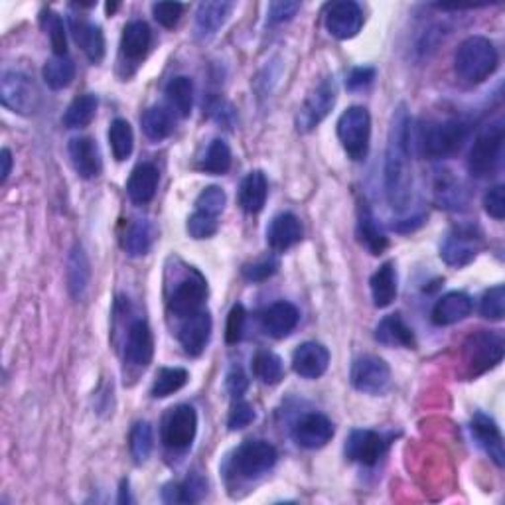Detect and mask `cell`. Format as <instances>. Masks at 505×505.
<instances>
[{
  "label": "cell",
  "mask_w": 505,
  "mask_h": 505,
  "mask_svg": "<svg viewBox=\"0 0 505 505\" xmlns=\"http://www.w3.org/2000/svg\"><path fill=\"white\" fill-rule=\"evenodd\" d=\"M385 196L391 210L405 212L413 200L411 166V117L405 105L391 118L387 154H385Z\"/></svg>",
  "instance_id": "obj_1"
},
{
  "label": "cell",
  "mask_w": 505,
  "mask_h": 505,
  "mask_svg": "<svg viewBox=\"0 0 505 505\" xmlns=\"http://www.w3.org/2000/svg\"><path fill=\"white\" fill-rule=\"evenodd\" d=\"M468 123L462 118H442V121H429L419 128L417 146L421 156L429 161H442L457 154L464 141L468 138Z\"/></svg>",
  "instance_id": "obj_2"
},
{
  "label": "cell",
  "mask_w": 505,
  "mask_h": 505,
  "mask_svg": "<svg viewBox=\"0 0 505 505\" xmlns=\"http://www.w3.org/2000/svg\"><path fill=\"white\" fill-rule=\"evenodd\" d=\"M500 65V54L488 38L472 36L460 44L454 56V69L466 83H482L496 72Z\"/></svg>",
  "instance_id": "obj_3"
},
{
  "label": "cell",
  "mask_w": 505,
  "mask_h": 505,
  "mask_svg": "<svg viewBox=\"0 0 505 505\" xmlns=\"http://www.w3.org/2000/svg\"><path fill=\"white\" fill-rule=\"evenodd\" d=\"M503 121L483 126L468 154V170L476 178H488L498 172L503 154Z\"/></svg>",
  "instance_id": "obj_4"
},
{
  "label": "cell",
  "mask_w": 505,
  "mask_h": 505,
  "mask_svg": "<svg viewBox=\"0 0 505 505\" xmlns=\"http://www.w3.org/2000/svg\"><path fill=\"white\" fill-rule=\"evenodd\" d=\"M338 138L345 154H348L352 161H365V156L370 152L371 138V117L368 109L360 105L345 109L338 118Z\"/></svg>",
  "instance_id": "obj_5"
},
{
  "label": "cell",
  "mask_w": 505,
  "mask_h": 505,
  "mask_svg": "<svg viewBox=\"0 0 505 505\" xmlns=\"http://www.w3.org/2000/svg\"><path fill=\"white\" fill-rule=\"evenodd\" d=\"M276 460H279V454H276L273 444L265 440H247L233 452L230 468L235 476L253 480L263 476L265 472H269Z\"/></svg>",
  "instance_id": "obj_6"
},
{
  "label": "cell",
  "mask_w": 505,
  "mask_h": 505,
  "mask_svg": "<svg viewBox=\"0 0 505 505\" xmlns=\"http://www.w3.org/2000/svg\"><path fill=\"white\" fill-rule=\"evenodd\" d=\"M501 358H503L501 334L480 330L476 334H472L466 344H464V360H466L470 378H478V375L496 368Z\"/></svg>",
  "instance_id": "obj_7"
},
{
  "label": "cell",
  "mask_w": 505,
  "mask_h": 505,
  "mask_svg": "<svg viewBox=\"0 0 505 505\" xmlns=\"http://www.w3.org/2000/svg\"><path fill=\"white\" fill-rule=\"evenodd\" d=\"M162 442L168 450L186 452L197 432V413L190 405H178L166 413L162 421Z\"/></svg>",
  "instance_id": "obj_8"
},
{
  "label": "cell",
  "mask_w": 505,
  "mask_h": 505,
  "mask_svg": "<svg viewBox=\"0 0 505 505\" xmlns=\"http://www.w3.org/2000/svg\"><path fill=\"white\" fill-rule=\"evenodd\" d=\"M335 97H338V87H335L334 77L322 79V82L316 85L314 91L306 97L299 115H296V126H299V131H314V128L330 115L335 105Z\"/></svg>",
  "instance_id": "obj_9"
},
{
  "label": "cell",
  "mask_w": 505,
  "mask_h": 505,
  "mask_svg": "<svg viewBox=\"0 0 505 505\" xmlns=\"http://www.w3.org/2000/svg\"><path fill=\"white\" fill-rule=\"evenodd\" d=\"M0 99L6 109L18 115H32L39 105V95L32 79L20 72H6L3 75Z\"/></svg>",
  "instance_id": "obj_10"
},
{
  "label": "cell",
  "mask_w": 505,
  "mask_h": 505,
  "mask_svg": "<svg viewBox=\"0 0 505 505\" xmlns=\"http://www.w3.org/2000/svg\"><path fill=\"white\" fill-rule=\"evenodd\" d=\"M483 245L482 233L478 227L472 225H460L447 235V239L442 241L440 257L444 263L450 266H464L476 259Z\"/></svg>",
  "instance_id": "obj_11"
},
{
  "label": "cell",
  "mask_w": 505,
  "mask_h": 505,
  "mask_svg": "<svg viewBox=\"0 0 505 505\" xmlns=\"http://www.w3.org/2000/svg\"><path fill=\"white\" fill-rule=\"evenodd\" d=\"M350 379L353 387L361 393L381 395L387 391L391 383V370L387 361L378 355H360L352 363Z\"/></svg>",
  "instance_id": "obj_12"
},
{
  "label": "cell",
  "mask_w": 505,
  "mask_h": 505,
  "mask_svg": "<svg viewBox=\"0 0 505 505\" xmlns=\"http://www.w3.org/2000/svg\"><path fill=\"white\" fill-rule=\"evenodd\" d=\"M207 299V283L196 269H190L184 279L178 283L170 299V312L178 318H190V316L204 310Z\"/></svg>",
  "instance_id": "obj_13"
},
{
  "label": "cell",
  "mask_w": 505,
  "mask_h": 505,
  "mask_svg": "<svg viewBox=\"0 0 505 505\" xmlns=\"http://www.w3.org/2000/svg\"><path fill=\"white\" fill-rule=\"evenodd\" d=\"M326 30L338 39H352L360 34L363 26V10L358 3L352 0H342V3H332L326 8L324 14Z\"/></svg>",
  "instance_id": "obj_14"
},
{
  "label": "cell",
  "mask_w": 505,
  "mask_h": 505,
  "mask_svg": "<svg viewBox=\"0 0 505 505\" xmlns=\"http://www.w3.org/2000/svg\"><path fill=\"white\" fill-rule=\"evenodd\" d=\"M387 439L375 431H352L345 440V458L361 466H375L387 452Z\"/></svg>",
  "instance_id": "obj_15"
},
{
  "label": "cell",
  "mask_w": 505,
  "mask_h": 505,
  "mask_svg": "<svg viewBox=\"0 0 505 505\" xmlns=\"http://www.w3.org/2000/svg\"><path fill=\"white\" fill-rule=\"evenodd\" d=\"M334 437V424L322 413H309L294 424L292 439L306 450H318Z\"/></svg>",
  "instance_id": "obj_16"
},
{
  "label": "cell",
  "mask_w": 505,
  "mask_h": 505,
  "mask_svg": "<svg viewBox=\"0 0 505 505\" xmlns=\"http://www.w3.org/2000/svg\"><path fill=\"white\" fill-rule=\"evenodd\" d=\"M154 355V338L152 330L146 320H135L128 326L126 344H125V361L133 368H146Z\"/></svg>",
  "instance_id": "obj_17"
},
{
  "label": "cell",
  "mask_w": 505,
  "mask_h": 505,
  "mask_svg": "<svg viewBox=\"0 0 505 505\" xmlns=\"http://www.w3.org/2000/svg\"><path fill=\"white\" fill-rule=\"evenodd\" d=\"M330 365V352L318 342H306L292 353V370L306 379H318Z\"/></svg>",
  "instance_id": "obj_18"
},
{
  "label": "cell",
  "mask_w": 505,
  "mask_h": 505,
  "mask_svg": "<svg viewBox=\"0 0 505 505\" xmlns=\"http://www.w3.org/2000/svg\"><path fill=\"white\" fill-rule=\"evenodd\" d=\"M69 156H72V164L75 172L83 178V180H93L103 170V161L99 146L89 136H77L69 143Z\"/></svg>",
  "instance_id": "obj_19"
},
{
  "label": "cell",
  "mask_w": 505,
  "mask_h": 505,
  "mask_svg": "<svg viewBox=\"0 0 505 505\" xmlns=\"http://www.w3.org/2000/svg\"><path fill=\"white\" fill-rule=\"evenodd\" d=\"M210 335H212V316L205 309L190 316V318H184V324L180 328V344L187 355H192V358L202 355L207 342H210Z\"/></svg>",
  "instance_id": "obj_20"
},
{
  "label": "cell",
  "mask_w": 505,
  "mask_h": 505,
  "mask_svg": "<svg viewBox=\"0 0 505 505\" xmlns=\"http://www.w3.org/2000/svg\"><path fill=\"white\" fill-rule=\"evenodd\" d=\"M300 320V312L296 309L294 304L286 302V300H279L271 304L269 309H266L261 314V326L263 330L271 335V338H286L296 326H299Z\"/></svg>",
  "instance_id": "obj_21"
},
{
  "label": "cell",
  "mask_w": 505,
  "mask_h": 505,
  "mask_svg": "<svg viewBox=\"0 0 505 505\" xmlns=\"http://www.w3.org/2000/svg\"><path fill=\"white\" fill-rule=\"evenodd\" d=\"M470 431L474 434V439L478 440L480 447L486 450L488 457L501 468L505 460V450H503V437L498 422L488 417V414L476 413L472 419Z\"/></svg>",
  "instance_id": "obj_22"
},
{
  "label": "cell",
  "mask_w": 505,
  "mask_h": 505,
  "mask_svg": "<svg viewBox=\"0 0 505 505\" xmlns=\"http://www.w3.org/2000/svg\"><path fill=\"white\" fill-rule=\"evenodd\" d=\"M69 24H72V34L75 44L83 49V54L91 64H101V59L105 57V36L103 30L97 24L87 22L85 18L72 16L69 18Z\"/></svg>",
  "instance_id": "obj_23"
},
{
  "label": "cell",
  "mask_w": 505,
  "mask_h": 505,
  "mask_svg": "<svg viewBox=\"0 0 505 505\" xmlns=\"http://www.w3.org/2000/svg\"><path fill=\"white\" fill-rule=\"evenodd\" d=\"M302 223L294 213H281L271 222L266 230V241H269L273 251H289L291 247L302 241Z\"/></svg>",
  "instance_id": "obj_24"
},
{
  "label": "cell",
  "mask_w": 505,
  "mask_h": 505,
  "mask_svg": "<svg viewBox=\"0 0 505 505\" xmlns=\"http://www.w3.org/2000/svg\"><path fill=\"white\" fill-rule=\"evenodd\" d=\"M158 182H161V172H158V168L154 164L151 162L138 164L133 170L131 178H128L126 184L128 197L138 205L148 204L158 190Z\"/></svg>",
  "instance_id": "obj_25"
},
{
  "label": "cell",
  "mask_w": 505,
  "mask_h": 505,
  "mask_svg": "<svg viewBox=\"0 0 505 505\" xmlns=\"http://www.w3.org/2000/svg\"><path fill=\"white\" fill-rule=\"evenodd\" d=\"M375 340L379 344L387 345V348H409L413 350L417 345L414 340V334L409 328L405 320L401 318V314H389L378 324L375 328Z\"/></svg>",
  "instance_id": "obj_26"
},
{
  "label": "cell",
  "mask_w": 505,
  "mask_h": 505,
  "mask_svg": "<svg viewBox=\"0 0 505 505\" xmlns=\"http://www.w3.org/2000/svg\"><path fill=\"white\" fill-rule=\"evenodd\" d=\"M472 312V299L464 292H448L437 300L432 309V322L437 326H452L468 318Z\"/></svg>",
  "instance_id": "obj_27"
},
{
  "label": "cell",
  "mask_w": 505,
  "mask_h": 505,
  "mask_svg": "<svg viewBox=\"0 0 505 505\" xmlns=\"http://www.w3.org/2000/svg\"><path fill=\"white\" fill-rule=\"evenodd\" d=\"M152 44V32L143 20H133L123 30L121 36V54L128 62H141L148 54Z\"/></svg>",
  "instance_id": "obj_28"
},
{
  "label": "cell",
  "mask_w": 505,
  "mask_h": 505,
  "mask_svg": "<svg viewBox=\"0 0 505 505\" xmlns=\"http://www.w3.org/2000/svg\"><path fill=\"white\" fill-rule=\"evenodd\" d=\"M233 10V3H227V0H215V3H202L197 6L196 13V30L197 36L207 39L217 34L227 18H230Z\"/></svg>",
  "instance_id": "obj_29"
},
{
  "label": "cell",
  "mask_w": 505,
  "mask_h": 505,
  "mask_svg": "<svg viewBox=\"0 0 505 505\" xmlns=\"http://www.w3.org/2000/svg\"><path fill=\"white\" fill-rule=\"evenodd\" d=\"M266 196H269V182H266L265 172L253 170L243 178L239 187V204L243 212L251 215L259 213L266 204Z\"/></svg>",
  "instance_id": "obj_30"
},
{
  "label": "cell",
  "mask_w": 505,
  "mask_h": 505,
  "mask_svg": "<svg viewBox=\"0 0 505 505\" xmlns=\"http://www.w3.org/2000/svg\"><path fill=\"white\" fill-rule=\"evenodd\" d=\"M370 289L373 304L378 309H387L389 304H393V300L397 299V269H395V263H383L373 273Z\"/></svg>",
  "instance_id": "obj_31"
},
{
  "label": "cell",
  "mask_w": 505,
  "mask_h": 505,
  "mask_svg": "<svg viewBox=\"0 0 505 505\" xmlns=\"http://www.w3.org/2000/svg\"><path fill=\"white\" fill-rule=\"evenodd\" d=\"M89 276H91V269H89L87 255L82 245H75L67 257V289L74 299H82L87 291Z\"/></svg>",
  "instance_id": "obj_32"
},
{
  "label": "cell",
  "mask_w": 505,
  "mask_h": 505,
  "mask_svg": "<svg viewBox=\"0 0 505 505\" xmlns=\"http://www.w3.org/2000/svg\"><path fill=\"white\" fill-rule=\"evenodd\" d=\"M358 239L371 255H381L389 247L387 235L383 233V230L378 225V222H375V217L368 207H361L360 210Z\"/></svg>",
  "instance_id": "obj_33"
},
{
  "label": "cell",
  "mask_w": 505,
  "mask_h": 505,
  "mask_svg": "<svg viewBox=\"0 0 505 505\" xmlns=\"http://www.w3.org/2000/svg\"><path fill=\"white\" fill-rule=\"evenodd\" d=\"M154 237H156V230L151 222L135 220L131 225L126 227L125 237H123V247L131 257H143L151 251Z\"/></svg>",
  "instance_id": "obj_34"
},
{
  "label": "cell",
  "mask_w": 505,
  "mask_h": 505,
  "mask_svg": "<svg viewBox=\"0 0 505 505\" xmlns=\"http://www.w3.org/2000/svg\"><path fill=\"white\" fill-rule=\"evenodd\" d=\"M166 99H168V105H170V109L178 117H182V118L190 117L192 105H194L192 79L186 75L172 77L166 85Z\"/></svg>",
  "instance_id": "obj_35"
},
{
  "label": "cell",
  "mask_w": 505,
  "mask_h": 505,
  "mask_svg": "<svg viewBox=\"0 0 505 505\" xmlns=\"http://www.w3.org/2000/svg\"><path fill=\"white\" fill-rule=\"evenodd\" d=\"M207 492V482L194 474L182 483H170L162 492V500L166 503H197L202 501Z\"/></svg>",
  "instance_id": "obj_36"
},
{
  "label": "cell",
  "mask_w": 505,
  "mask_h": 505,
  "mask_svg": "<svg viewBox=\"0 0 505 505\" xmlns=\"http://www.w3.org/2000/svg\"><path fill=\"white\" fill-rule=\"evenodd\" d=\"M141 123H143L144 135L154 143L164 141V138L170 136L174 131V115H172V111H168L166 107L156 105V107L146 109Z\"/></svg>",
  "instance_id": "obj_37"
},
{
  "label": "cell",
  "mask_w": 505,
  "mask_h": 505,
  "mask_svg": "<svg viewBox=\"0 0 505 505\" xmlns=\"http://www.w3.org/2000/svg\"><path fill=\"white\" fill-rule=\"evenodd\" d=\"M44 82L49 89L59 91V89H65L72 85L75 79V64L74 59H69L67 56H54L52 59H48L44 69H42Z\"/></svg>",
  "instance_id": "obj_38"
},
{
  "label": "cell",
  "mask_w": 505,
  "mask_h": 505,
  "mask_svg": "<svg viewBox=\"0 0 505 505\" xmlns=\"http://www.w3.org/2000/svg\"><path fill=\"white\" fill-rule=\"evenodd\" d=\"M109 146H111V152L117 162H123L133 154L135 148L133 126L128 125V121H125V118H115L111 126H109Z\"/></svg>",
  "instance_id": "obj_39"
},
{
  "label": "cell",
  "mask_w": 505,
  "mask_h": 505,
  "mask_svg": "<svg viewBox=\"0 0 505 505\" xmlns=\"http://www.w3.org/2000/svg\"><path fill=\"white\" fill-rule=\"evenodd\" d=\"M251 368H253L255 378L263 381L265 385H276V383H281V379L284 378L283 360L269 350L257 352Z\"/></svg>",
  "instance_id": "obj_40"
},
{
  "label": "cell",
  "mask_w": 505,
  "mask_h": 505,
  "mask_svg": "<svg viewBox=\"0 0 505 505\" xmlns=\"http://www.w3.org/2000/svg\"><path fill=\"white\" fill-rule=\"evenodd\" d=\"M97 107H99V101L95 95L87 93V95L77 97V99H74V103L67 107L62 121L67 128H83L95 118Z\"/></svg>",
  "instance_id": "obj_41"
},
{
  "label": "cell",
  "mask_w": 505,
  "mask_h": 505,
  "mask_svg": "<svg viewBox=\"0 0 505 505\" xmlns=\"http://www.w3.org/2000/svg\"><path fill=\"white\" fill-rule=\"evenodd\" d=\"M190 379V375L184 368H162L156 373L151 395L154 399L170 397L176 391H180Z\"/></svg>",
  "instance_id": "obj_42"
},
{
  "label": "cell",
  "mask_w": 505,
  "mask_h": 505,
  "mask_svg": "<svg viewBox=\"0 0 505 505\" xmlns=\"http://www.w3.org/2000/svg\"><path fill=\"white\" fill-rule=\"evenodd\" d=\"M200 168L205 174H225L231 168V148L227 146V143L222 141V138H215V141H212V144L207 146Z\"/></svg>",
  "instance_id": "obj_43"
},
{
  "label": "cell",
  "mask_w": 505,
  "mask_h": 505,
  "mask_svg": "<svg viewBox=\"0 0 505 505\" xmlns=\"http://www.w3.org/2000/svg\"><path fill=\"white\" fill-rule=\"evenodd\" d=\"M39 24H42L44 32L49 38L54 56H67V36H65V26L62 16L49 8L42 10V14H39Z\"/></svg>",
  "instance_id": "obj_44"
},
{
  "label": "cell",
  "mask_w": 505,
  "mask_h": 505,
  "mask_svg": "<svg viewBox=\"0 0 505 505\" xmlns=\"http://www.w3.org/2000/svg\"><path fill=\"white\" fill-rule=\"evenodd\" d=\"M152 427L148 424L146 421L143 422H136L133 431H131V437H128V448H131V457L135 458L136 464H143L148 460L152 452Z\"/></svg>",
  "instance_id": "obj_45"
},
{
  "label": "cell",
  "mask_w": 505,
  "mask_h": 505,
  "mask_svg": "<svg viewBox=\"0 0 505 505\" xmlns=\"http://www.w3.org/2000/svg\"><path fill=\"white\" fill-rule=\"evenodd\" d=\"M225 202H227V196L220 186H207L205 190H202V194L197 196L196 210L217 217L225 210Z\"/></svg>",
  "instance_id": "obj_46"
},
{
  "label": "cell",
  "mask_w": 505,
  "mask_h": 505,
  "mask_svg": "<svg viewBox=\"0 0 505 505\" xmlns=\"http://www.w3.org/2000/svg\"><path fill=\"white\" fill-rule=\"evenodd\" d=\"M480 314L488 320H501L505 314V289L503 284L493 286L486 294L482 296Z\"/></svg>",
  "instance_id": "obj_47"
},
{
  "label": "cell",
  "mask_w": 505,
  "mask_h": 505,
  "mask_svg": "<svg viewBox=\"0 0 505 505\" xmlns=\"http://www.w3.org/2000/svg\"><path fill=\"white\" fill-rule=\"evenodd\" d=\"M187 233H190L192 239H210L217 233V217L210 215V213H204V212H197L192 213L187 217Z\"/></svg>",
  "instance_id": "obj_48"
},
{
  "label": "cell",
  "mask_w": 505,
  "mask_h": 505,
  "mask_svg": "<svg viewBox=\"0 0 505 505\" xmlns=\"http://www.w3.org/2000/svg\"><path fill=\"white\" fill-rule=\"evenodd\" d=\"M276 271H279V261H276L274 257H265V259L245 265L243 276L251 283H263L266 279H271Z\"/></svg>",
  "instance_id": "obj_49"
},
{
  "label": "cell",
  "mask_w": 505,
  "mask_h": 505,
  "mask_svg": "<svg viewBox=\"0 0 505 505\" xmlns=\"http://www.w3.org/2000/svg\"><path fill=\"white\" fill-rule=\"evenodd\" d=\"M300 10V3L296 0H276V3L269 4V14H266V24L269 26H279L289 22Z\"/></svg>",
  "instance_id": "obj_50"
},
{
  "label": "cell",
  "mask_w": 505,
  "mask_h": 505,
  "mask_svg": "<svg viewBox=\"0 0 505 505\" xmlns=\"http://www.w3.org/2000/svg\"><path fill=\"white\" fill-rule=\"evenodd\" d=\"M253 421H255V409L251 405L243 399H235V403L231 405L230 417H227V427H230V431H241L245 427H249Z\"/></svg>",
  "instance_id": "obj_51"
},
{
  "label": "cell",
  "mask_w": 505,
  "mask_h": 505,
  "mask_svg": "<svg viewBox=\"0 0 505 505\" xmlns=\"http://www.w3.org/2000/svg\"><path fill=\"white\" fill-rule=\"evenodd\" d=\"M245 322H247V312L243 309V304H235L230 316H227V326H225L227 344H237L243 338Z\"/></svg>",
  "instance_id": "obj_52"
},
{
  "label": "cell",
  "mask_w": 505,
  "mask_h": 505,
  "mask_svg": "<svg viewBox=\"0 0 505 505\" xmlns=\"http://www.w3.org/2000/svg\"><path fill=\"white\" fill-rule=\"evenodd\" d=\"M184 13V4L180 3H156L152 4V14L154 20L164 28H174L180 22Z\"/></svg>",
  "instance_id": "obj_53"
},
{
  "label": "cell",
  "mask_w": 505,
  "mask_h": 505,
  "mask_svg": "<svg viewBox=\"0 0 505 505\" xmlns=\"http://www.w3.org/2000/svg\"><path fill=\"white\" fill-rule=\"evenodd\" d=\"M462 187L457 180H452V178H440L439 184H437V196H439V202L444 204V207H458L464 197H462Z\"/></svg>",
  "instance_id": "obj_54"
},
{
  "label": "cell",
  "mask_w": 505,
  "mask_h": 505,
  "mask_svg": "<svg viewBox=\"0 0 505 505\" xmlns=\"http://www.w3.org/2000/svg\"><path fill=\"white\" fill-rule=\"evenodd\" d=\"M503 194H505L503 186H493L486 192V196H483V210H486V213L498 222H501L505 217V196Z\"/></svg>",
  "instance_id": "obj_55"
},
{
  "label": "cell",
  "mask_w": 505,
  "mask_h": 505,
  "mask_svg": "<svg viewBox=\"0 0 505 505\" xmlns=\"http://www.w3.org/2000/svg\"><path fill=\"white\" fill-rule=\"evenodd\" d=\"M225 387L230 391V395L233 399H241L247 387H249V379H247V375L243 373L241 368H231V371L227 373V379H225Z\"/></svg>",
  "instance_id": "obj_56"
},
{
  "label": "cell",
  "mask_w": 505,
  "mask_h": 505,
  "mask_svg": "<svg viewBox=\"0 0 505 505\" xmlns=\"http://www.w3.org/2000/svg\"><path fill=\"white\" fill-rule=\"evenodd\" d=\"M375 77V69L373 67H355L348 75V89L355 91V89L368 87Z\"/></svg>",
  "instance_id": "obj_57"
},
{
  "label": "cell",
  "mask_w": 505,
  "mask_h": 505,
  "mask_svg": "<svg viewBox=\"0 0 505 505\" xmlns=\"http://www.w3.org/2000/svg\"><path fill=\"white\" fill-rule=\"evenodd\" d=\"M0 164H3V168H0V182H6L8 180V176L10 172H13V152L8 151V148H3V152H0Z\"/></svg>",
  "instance_id": "obj_58"
},
{
  "label": "cell",
  "mask_w": 505,
  "mask_h": 505,
  "mask_svg": "<svg viewBox=\"0 0 505 505\" xmlns=\"http://www.w3.org/2000/svg\"><path fill=\"white\" fill-rule=\"evenodd\" d=\"M118 501H121V503L131 501V498H128V482L121 483V498H118Z\"/></svg>",
  "instance_id": "obj_59"
},
{
  "label": "cell",
  "mask_w": 505,
  "mask_h": 505,
  "mask_svg": "<svg viewBox=\"0 0 505 505\" xmlns=\"http://www.w3.org/2000/svg\"><path fill=\"white\" fill-rule=\"evenodd\" d=\"M117 8H118V4H111V3H109V4H107V13H109V14H113Z\"/></svg>",
  "instance_id": "obj_60"
}]
</instances>
